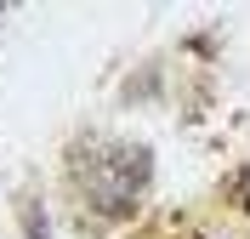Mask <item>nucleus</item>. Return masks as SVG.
<instances>
[{"mask_svg": "<svg viewBox=\"0 0 250 239\" xmlns=\"http://www.w3.org/2000/svg\"><path fill=\"white\" fill-rule=\"evenodd\" d=\"M245 199H250V171H245Z\"/></svg>", "mask_w": 250, "mask_h": 239, "instance_id": "2", "label": "nucleus"}, {"mask_svg": "<svg viewBox=\"0 0 250 239\" xmlns=\"http://www.w3.org/2000/svg\"><path fill=\"white\" fill-rule=\"evenodd\" d=\"M80 188L97 211H131V199L142 194L148 182V154L142 148H125V143H103L97 159H80L74 165Z\"/></svg>", "mask_w": 250, "mask_h": 239, "instance_id": "1", "label": "nucleus"}, {"mask_svg": "<svg viewBox=\"0 0 250 239\" xmlns=\"http://www.w3.org/2000/svg\"><path fill=\"white\" fill-rule=\"evenodd\" d=\"M0 17H6V6H0Z\"/></svg>", "mask_w": 250, "mask_h": 239, "instance_id": "3", "label": "nucleus"}]
</instances>
